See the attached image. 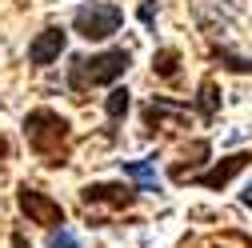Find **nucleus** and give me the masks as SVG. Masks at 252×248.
I'll return each mask as SVG.
<instances>
[{"mask_svg": "<svg viewBox=\"0 0 252 248\" xmlns=\"http://www.w3.org/2000/svg\"><path fill=\"white\" fill-rule=\"evenodd\" d=\"M24 140L48 168H64L68 164V144H72V124L60 116L56 108H32L24 116Z\"/></svg>", "mask_w": 252, "mask_h": 248, "instance_id": "1", "label": "nucleus"}, {"mask_svg": "<svg viewBox=\"0 0 252 248\" xmlns=\"http://www.w3.org/2000/svg\"><path fill=\"white\" fill-rule=\"evenodd\" d=\"M132 64L128 48H104L96 56H72L68 64V92H76V100H84L80 92L96 88V84H116Z\"/></svg>", "mask_w": 252, "mask_h": 248, "instance_id": "2", "label": "nucleus"}, {"mask_svg": "<svg viewBox=\"0 0 252 248\" xmlns=\"http://www.w3.org/2000/svg\"><path fill=\"white\" fill-rule=\"evenodd\" d=\"M120 24H124V12H120V4H112V0H92V4H80L72 12V32L92 40V44L116 36Z\"/></svg>", "mask_w": 252, "mask_h": 248, "instance_id": "3", "label": "nucleus"}, {"mask_svg": "<svg viewBox=\"0 0 252 248\" xmlns=\"http://www.w3.org/2000/svg\"><path fill=\"white\" fill-rule=\"evenodd\" d=\"M16 208L28 216V224H40V228H56L64 224V208H60V200H52L48 192H40L36 184H16Z\"/></svg>", "mask_w": 252, "mask_h": 248, "instance_id": "4", "label": "nucleus"}, {"mask_svg": "<svg viewBox=\"0 0 252 248\" xmlns=\"http://www.w3.org/2000/svg\"><path fill=\"white\" fill-rule=\"evenodd\" d=\"M184 120H192V108L180 104V100L156 96V100L144 104V132H148V136L168 132V128H184Z\"/></svg>", "mask_w": 252, "mask_h": 248, "instance_id": "5", "label": "nucleus"}, {"mask_svg": "<svg viewBox=\"0 0 252 248\" xmlns=\"http://www.w3.org/2000/svg\"><path fill=\"white\" fill-rule=\"evenodd\" d=\"M140 196V188H132V184H84L80 188V204L84 208H132Z\"/></svg>", "mask_w": 252, "mask_h": 248, "instance_id": "6", "label": "nucleus"}, {"mask_svg": "<svg viewBox=\"0 0 252 248\" xmlns=\"http://www.w3.org/2000/svg\"><path fill=\"white\" fill-rule=\"evenodd\" d=\"M252 164V152H232V156H224V160H216L212 168H204V172H196L188 184H200V188H208V192H220L224 184L236 176V172H244Z\"/></svg>", "mask_w": 252, "mask_h": 248, "instance_id": "7", "label": "nucleus"}, {"mask_svg": "<svg viewBox=\"0 0 252 248\" xmlns=\"http://www.w3.org/2000/svg\"><path fill=\"white\" fill-rule=\"evenodd\" d=\"M68 36H64V28H44V32H36V40L28 44V64H36V68H48L52 60H60V52H64Z\"/></svg>", "mask_w": 252, "mask_h": 248, "instance_id": "8", "label": "nucleus"}, {"mask_svg": "<svg viewBox=\"0 0 252 248\" xmlns=\"http://www.w3.org/2000/svg\"><path fill=\"white\" fill-rule=\"evenodd\" d=\"M124 176H128L140 192H160V176H156V164L152 160H120Z\"/></svg>", "mask_w": 252, "mask_h": 248, "instance_id": "9", "label": "nucleus"}, {"mask_svg": "<svg viewBox=\"0 0 252 248\" xmlns=\"http://www.w3.org/2000/svg\"><path fill=\"white\" fill-rule=\"evenodd\" d=\"M196 112H200V120H204V124L220 112V96H216V80H212V76H204V80H200V88H196Z\"/></svg>", "mask_w": 252, "mask_h": 248, "instance_id": "10", "label": "nucleus"}, {"mask_svg": "<svg viewBox=\"0 0 252 248\" xmlns=\"http://www.w3.org/2000/svg\"><path fill=\"white\" fill-rule=\"evenodd\" d=\"M152 72L160 76V80H176L180 76V52L176 48H160L152 56Z\"/></svg>", "mask_w": 252, "mask_h": 248, "instance_id": "11", "label": "nucleus"}, {"mask_svg": "<svg viewBox=\"0 0 252 248\" xmlns=\"http://www.w3.org/2000/svg\"><path fill=\"white\" fill-rule=\"evenodd\" d=\"M128 104H132L128 88H116V84H112V92L104 96V112H108V124H120V120H124V112H128Z\"/></svg>", "mask_w": 252, "mask_h": 248, "instance_id": "12", "label": "nucleus"}, {"mask_svg": "<svg viewBox=\"0 0 252 248\" xmlns=\"http://www.w3.org/2000/svg\"><path fill=\"white\" fill-rule=\"evenodd\" d=\"M212 60L216 64H224L228 72H252V60H244V56H236V52H228V48H212Z\"/></svg>", "mask_w": 252, "mask_h": 248, "instance_id": "13", "label": "nucleus"}, {"mask_svg": "<svg viewBox=\"0 0 252 248\" xmlns=\"http://www.w3.org/2000/svg\"><path fill=\"white\" fill-rule=\"evenodd\" d=\"M48 248H80V240H76L64 224H60V228H52V232H48Z\"/></svg>", "mask_w": 252, "mask_h": 248, "instance_id": "14", "label": "nucleus"}, {"mask_svg": "<svg viewBox=\"0 0 252 248\" xmlns=\"http://www.w3.org/2000/svg\"><path fill=\"white\" fill-rule=\"evenodd\" d=\"M152 16H156V0H140V20L152 28Z\"/></svg>", "mask_w": 252, "mask_h": 248, "instance_id": "15", "label": "nucleus"}, {"mask_svg": "<svg viewBox=\"0 0 252 248\" xmlns=\"http://www.w3.org/2000/svg\"><path fill=\"white\" fill-rule=\"evenodd\" d=\"M12 248H32V244H28V236H24L20 228H12Z\"/></svg>", "mask_w": 252, "mask_h": 248, "instance_id": "16", "label": "nucleus"}, {"mask_svg": "<svg viewBox=\"0 0 252 248\" xmlns=\"http://www.w3.org/2000/svg\"><path fill=\"white\" fill-rule=\"evenodd\" d=\"M240 200H244V204H248V208H252V180H248V184H244V192H240Z\"/></svg>", "mask_w": 252, "mask_h": 248, "instance_id": "17", "label": "nucleus"}, {"mask_svg": "<svg viewBox=\"0 0 252 248\" xmlns=\"http://www.w3.org/2000/svg\"><path fill=\"white\" fill-rule=\"evenodd\" d=\"M4 160H8V140L0 136V164H4Z\"/></svg>", "mask_w": 252, "mask_h": 248, "instance_id": "18", "label": "nucleus"}]
</instances>
